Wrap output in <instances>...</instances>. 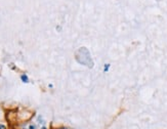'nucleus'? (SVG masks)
Segmentation results:
<instances>
[{
    "label": "nucleus",
    "instance_id": "1",
    "mask_svg": "<svg viewBox=\"0 0 167 129\" xmlns=\"http://www.w3.org/2000/svg\"><path fill=\"white\" fill-rule=\"evenodd\" d=\"M21 79H22V80H23V81H24V82H25V83H28V77H27V76H26V75H22V77H21Z\"/></svg>",
    "mask_w": 167,
    "mask_h": 129
},
{
    "label": "nucleus",
    "instance_id": "2",
    "mask_svg": "<svg viewBox=\"0 0 167 129\" xmlns=\"http://www.w3.org/2000/svg\"><path fill=\"white\" fill-rule=\"evenodd\" d=\"M109 67H110V65H106V68H105V71H108V70H109Z\"/></svg>",
    "mask_w": 167,
    "mask_h": 129
},
{
    "label": "nucleus",
    "instance_id": "3",
    "mask_svg": "<svg viewBox=\"0 0 167 129\" xmlns=\"http://www.w3.org/2000/svg\"><path fill=\"white\" fill-rule=\"evenodd\" d=\"M0 129H6V128H5V126H4V125L0 124Z\"/></svg>",
    "mask_w": 167,
    "mask_h": 129
},
{
    "label": "nucleus",
    "instance_id": "4",
    "mask_svg": "<svg viewBox=\"0 0 167 129\" xmlns=\"http://www.w3.org/2000/svg\"><path fill=\"white\" fill-rule=\"evenodd\" d=\"M41 129H46V128H45V127H43V128H41Z\"/></svg>",
    "mask_w": 167,
    "mask_h": 129
},
{
    "label": "nucleus",
    "instance_id": "5",
    "mask_svg": "<svg viewBox=\"0 0 167 129\" xmlns=\"http://www.w3.org/2000/svg\"><path fill=\"white\" fill-rule=\"evenodd\" d=\"M62 129H67V128H62Z\"/></svg>",
    "mask_w": 167,
    "mask_h": 129
}]
</instances>
